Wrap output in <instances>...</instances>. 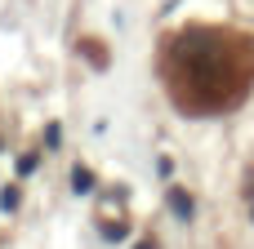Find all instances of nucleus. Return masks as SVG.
<instances>
[{
  "mask_svg": "<svg viewBox=\"0 0 254 249\" xmlns=\"http://www.w3.org/2000/svg\"><path fill=\"white\" fill-rule=\"evenodd\" d=\"M161 80L179 111L223 116L254 89V36L232 27H183L161 45Z\"/></svg>",
  "mask_w": 254,
  "mask_h": 249,
  "instance_id": "obj_1",
  "label": "nucleus"
},
{
  "mask_svg": "<svg viewBox=\"0 0 254 249\" xmlns=\"http://www.w3.org/2000/svg\"><path fill=\"white\" fill-rule=\"evenodd\" d=\"M138 249H152V245H138Z\"/></svg>",
  "mask_w": 254,
  "mask_h": 249,
  "instance_id": "obj_2",
  "label": "nucleus"
}]
</instances>
